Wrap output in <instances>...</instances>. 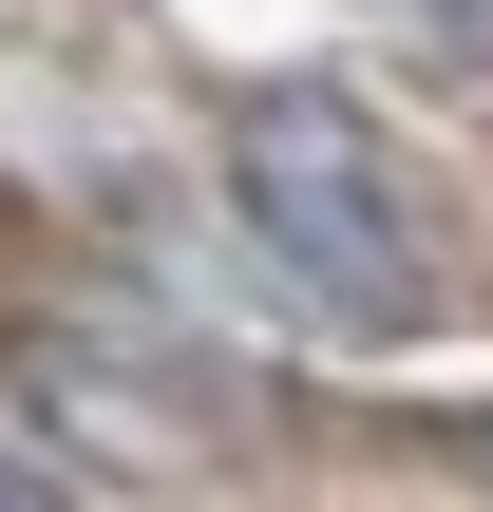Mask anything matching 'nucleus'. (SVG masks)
Segmentation results:
<instances>
[{
  "instance_id": "obj_1",
  "label": "nucleus",
  "mask_w": 493,
  "mask_h": 512,
  "mask_svg": "<svg viewBox=\"0 0 493 512\" xmlns=\"http://www.w3.org/2000/svg\"><path fill=\"white\" fill-rule=\"evenodd\" d=\"M228 190H247V228H266L342 323H399V304H418V209H399V171L361 152L342 95H247V114H228Z\"/></svg>"
},
{
  "instance_id": "obj_2",
  "label": "nucleus",
  "mask_w": 493,
  "mask_h": 512,
  "mask_svg": "<svg viewBox=\"0 0 493 512\" xmlns=\"http://www.w3.org/2000/svg\"><path fill=\"white\" fill-rule=\"evenodd\" d=\"M0 512H57V475H38V456H19V437H0Z\"/></svg>"
}]
</instances>
